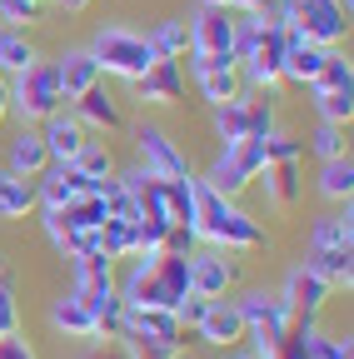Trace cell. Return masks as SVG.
Returning a JSON list of instances; mask_svg holds the SVG:
<instances>
[{
    "mask_svg": "<svg viewBox=\"0 0 354 359\" xmlns=\"http://www.w3.org/2000/svg\"><path fill=\"white\" fill-rule=\"evenodd\" d=\"M125 309H180L190 299V255H150L130 259L125 280H115Z\"/></svg>",
    "mask_w": 354,
    "mask_h": 359,
    "instance_id": "6da1fadb",
    "label": "cell"
},
{
    "mask_svg": "<svg viewBox=\"0 0 354 359\" xmlns=\"http://www.w3.org/2000/svg\"><path fill=\"white\" fill-rule=\"evenodd\" d=\"M195 235L210 250H225V255H245V250H264V245H270L264 224L250 210H240L235 200L215 195L205 180H195Z\"/></svg>",
    "mask_w": 354,
    "mask_h": 359,
    "instance_id": "7a4b0ae2",
    "label": "cell"
},
{
    "mask_svg": "<svg viewBox=\"0 0 354 359\" xmlns=\"http://www.w3.org/2000/svg\"><path fill=\"white\" fill-rule=\"evenodd\" d=\"M275 130H280V110H275V95H264V90H240L235 100L215 105V140L219 145L270 140Z\"/></svg>",
    "mask_w": 354,
    "mask_h": 359,
    "instance_id": "3957f363",
    "label": "cell"
},
{
    "mask_svg": "<svg viewBox=\"0 0 354 359\" xmlns=\"http://www.w3.org/2000/svg\"><path fill=\"white\" fill-rule=\"evenodd\" d=\"M6 80H11V115L20 125H46L55 110H65L55 60H35V65H25L20 75H6Z\"/></svg>",
    "mask_w": 354,
    "mask_h": 359,
    "instance_id": "277c9868",
    "label": "cell"
},
{
    "mask_svg": "<svg viewBox=\"0 0 354 359\" xmlns=\"http://www.w3.org/2000/svg\"><path fill=\"white\" fill-rule=\"evenodd\" d=\"M90 55H95L100 75H115V80H140V75L155 65L150 40H145L140 30H130V25H105V30H95Z\"/></svg>",
    "mask_w": 354,
    "mask_h": 359,
    "instance_id": "5b68a950",
    "label": "cell"
},
{
    "mask_svg": "<svg viewBox=\"0 0 354 359\" xmlns=\"http://www.w3.org/2000/svg\"><path fill=\"white\" fill-rule=\"evenodd\" d=\"M259 170H264V140H235V145H219L215 165H210L200 180H205L215 195L240 200L254 180H259Z\"/></svg>",
    "mask_w": 354,
    "mask_h": 359,
    "instance_id": "8992f818",
    "label": "cell"
},
{
    "mask_svg": "<svg viewBox=\"0 0 354 359\" xmlns=\"http://www.w3.org/2000/svg\"><path fill=\"white\" fill-rule=\"evenodd\" d=\"M185 30H190V70H205V65H235V11L200 6L195 20H190Z\"/></svg>",
    "mask_w": 354,
    "mask_h": 359,
    "instance_id": "52a82bcc",
    "label": "cell"
},
{
    "mask_svg": "<svg viewBox=\"0 0 354 359\" xmlns=\"http://www.w3.org/2000/svg\"><path fill=\"white\" fill-rule=\"evenodd\" d=\"M235 309H240V320H245V349L264 359V354L275 349V339L285 334V325H290L285 299L270 294V290H245L235 299Z\"/></svg>",
    "mask_w": 354,
    "mask_h": 359,
    "instance_id": "ba28073f",
    "label": "cell"
},
{
    "mask_svg": "<svg viewBox=\"0 0 354 359\" xmlns=\"http://www.w3.org/2000/svg\"><path fill=\"white\" fill-rule=\"evenodd\" d=\"M344 35H349V6L344 0H294L290 40H309L320 50H339Z\"/></svg>",
    "mask_w": 354,
    "mask_h": 359,
    "instance_id": "9c48e42d",
    "label": "cell"
},
{
    "mask_svg": "<svg viewBox=\"0 0 354 359\" xmlns=\"http://www.w3.org/2000/svg\"><path fill=\"white\" fill-rule=\"evenodd\" d=\"M135 160H140V170L150 180H185L190 175V155L150 120L135 125Z\"/></svg>",
    "mask_w": 354,
    "mask_h": 359,
    "instance_id": "30bf717a",
    "label": "cell"
},
{
    "mask_svg": "<svg viewBox=\"0 0 354 359\" xmlns=\"http://www.w3.org/2000/svg\"><path fill=\"white\" fill-rule=\"evenodd\" d=\"M240 285V259L225 250H190V294L195 299H225Z\"/></svg>",
    "mask_w": 354,
    "mask_h": 359,
    "instance_id": "8fae6325",
    "label": "cell"
},
{
    "mask_svg": "<svg viewBox=\"0 0 354 359\" xmlns=\"http://www.w3.org/2000/svg\"><path fill=\"white\" fill-rule=\"evenodd\" d=\"M105 180H90L80 165H46L35 180V205L40 210H60V205H75L85 195H100Z\"/></svg>",
    "mask_w": 354,
    "mask_h": 359,
    "instance_id": "7c38bea8",
    "label": "cell"
},
{
    "mask_svg": "<svg viewBox=\"0 0 354 359\" xmlns=\"http://www.w3.org/2000/svg\"><path fill=\"white\" fill-rule=\"evenodd\" d=\"M190 334H195L200 344H210V349H240V344H245V320H240L235 299H210Z\"/></svg>",
    "mask_w": 354,
    "mask_h": 359,
    "instance_id": "4fadbf2b",
    "label": "cell"
},
{
    "mask_svg": "<svg viewBox=\"0 0 354 359\" xmlns=\"http://www.w3.org/2000/svg\"><path fill=\"white\" fill-rule=\"evenodd\" d=\"M329 294H334V290H329L309 264H294L290 275H285V290H280L285 309H290V314H304V320H320L325 304H329Z\"/></svg>",
    "mask_w": 354,
    "mask_h": 359,
    "instance_id": "5bb4252c",
    "label": "cell"
},
{
    "mask_svg": "<svg viewBox=\"0 0 354 359\" xmlns=\"http://www.w3.org/2000/svg\"><path fill=\"white\" fill-rule=\"evenodd\" d=\"M50 330H55L60 339H100V334H95V304L70 285L65 294L50 299Z\"/></svg>",
    "mask_w": 354,
    "mask_h": 359,
    "instance_id": "9a60e30c",
    "label": "cell"
},
{
    "mask_svg": "<svg viewBox=\"0 0 354 359\" xmlns=\"http://www.w3.org/2000/svg\"><path fill=\"white\" fill-rule=\"evenodd\" d=\"M135 85V100L140 105H180L185 100V65L180 60H155Z\"/></svg>",
    "mask_w": 354,
    "mask_h": 359,
    "instance_id": "2e32d148",
    "label": "cell"
},
{
    "mask_svg": "<svg viewBox=\"0 0 354 359\" xmlns=\"http://www.w3.org/2000/svg\"><path fill=\"white\" fill-rule=\"evenodd\" d=\"M35 130H40V140H46V150H50V165H75L80 150L90 145V130H85L75 115H65V110H55L46 125H35Z\"/></svg>",
    "mask_w": 354,
    "mask_h": 359,
    "instance_id": "e0dca14e",
    "label": "cell"
},
{
    "mask_svg": "<svg viewBox=\"0 0 354 359\" xmlns=\"http://www.w3.org/2000/svg\"><path fill=\"white\" fill-rule=\"evenodd\" d=\"M254 185L264 190V205L270 210L290 215L299 205V195H304V170H299V160H280V165H264Z\"/></svg>",
    "mask_w": 354,
    "mask_h": 359,
    "instance_id": "ac0fdd59",
    "label": "cell"
},
{
    "mask_svg": "<svg viewBox=\"0 0 354 359\" xmlns=\"http://www.w3.org/2000/svg\"><path fill=\"white\" fill-rule=\"evenodd\" d=\"M55 80H60V100H85L95 85H105V75H100V65H95V55L90 50H65L60 60H55Z\"/></svg>",
    "mask_w": 354,
    "mask_h": 359,
    "instance_id": "d6986e66",
    "label": "cell"
},
{
    "mask_svg": "<svg viewBox=\"0 0 354 359\" xmlns=\"http://www.w3.org/2000/svg\"><path fill=\"white\" fill-rule=\"evenodd\" d=\"M46 165H50V150H46V140H40V130L35 125H20V135L6 145V155H0V170H11L20 180H40Z\"/></svg>",
    "mask_w": 354,
    "mask_h": 359,
    "instance_id": "ffe728a7",
    "label": "cell"
},
{
    "mask_svg": "<svg viewBox=\"0 0 354 359\" xmlns=\"http://www.w3.org/2000/svg\"><path fill=\"white\" fill-rule=\"evenodd\" d=\"M75 120H80L85 130H105V135L125 130V110H120V100L110 95L105 85H95L85 100H75Z\"/></svg>",
    "mask_w": 354,
    "mask_h": 359,
    "instance_id": "44dd1931",
    "label": "cell"
},
{
    "mask_svg": "<svg viewBox=\"0 0 354 359\" xmlns=\"http://www.w3.org/2000/svg\"><path fill=\"white\" fill-rule=\"evenodd\" d=\"M309 250H354V210L339 205L309 224Z\"/></svg>",
    "mask_w": 354,
    "mask_h": 359,
    "instance_id": "7402d4cb",
    "label": "cell"
},
{
    "mask_svg": "<svg viewBox=\"0 0 354 359\" xmlns=\"http://www.w3.org/2000/svg\"><path fill=\"white\" fill-rule=\"evenodd\" d=\"M325 55H329V50H320V45H309V40H290V45H285L280 80H290V85H304V90H309V80L325 70Z\"/></svg>",
    "mask_w": 354,
    "mask_h": 359,
    "instance_id": "603a6c76",
    "label": "cell"
},
{
    "mask_svg": "<svg viewBox=\"0 0 354 359\" xmlns=\"http://www.w3.org/2000/svg\"><path fill=\"white\" fill-rule=\"evenodd\" d=\"M125 334H150V339L185 344V330L175 320V309H125Z\"/></svg>",
    "mask_w": 354,
    "mask_h": 359,
    "instance_id": "cb8c5ba5",
    "label": "cell"
},
{
    "mask_svg": "<svg viewBox=\"0 0 354 359\" xmlns=\"http://www.w3.org/2000/svg\"><path fill=\"white\" fill-rule=\"evenodd\" d=\"M315 190H320V200H329V205H349V195H354V160H349V155L320 160Z\"/></svg>",
    "mask_w": 354,
    "mask_h": 359,
    "instance_id": "d4e9b609",
    "label": "cell"
},
{
    "mask_svg": "<svg viewBox=\"0 0 354 359\" xmlns=\"http://www.w3.org/2000/svg\"><path fill=\"white\" fill-rule=\"evenodd\" d=\"M195 85H200V95L210 100V110L225 105V100H235L240 90H245L240 65H205V70H195Z\"/></svg>",
    "mask_w": 354,
    "mask_h": 359,
    "instance_id": "484cf974",
    "label": "cell"
},
{
    "mask_svg": "<svg viewBox=\"0 0 354 359\" xmlns=\"http://www.w3.org/2000/svg\"><path fill=\"white\" fill-rule=\"evenodd\" d=\"M329 290H349L354 285V250H309L304 259Z\"/></svg>",
    "mask_w": 354,
    "mask_h": 359,
    "instance_id": "4316f807",
    "label": "cell"
},
{
    "mask_svg": "<svg viewBox=\"0 0 354 359\" xmlns=\"http://www.w3.org/2000/svg\"><path fill=\"white\" fill-rule=\"evenodd\" d=\"M35 210V180L0 170V219H25Z\"/></svg>",
    "mask_w": 354,
    "mask_h": 359,
    "instance_id": "83f0119b",
    "label": "cell"
},
{
    "mask_svg": "<svg viewBox=\"0 0 354 359\" xmlns=\"http://www.w3.org/2000/svg\"><path fill=\"white\" fill-rule=\"evenodd\" d=\"M320 330V320H304V314H290V325L285 334L275 339V349L264 354V359H309V334Z\"/></svg>",
    "mask_w": 354,
    "mask_h": 359,
    "instance_id": "f1b7e54d",
    "label": "cell"
},
{
    "mask_svg": "<svg viewBox=\"0 0 354 359\" xmlns=\"http://www.w3.org/2000/svg\"><path fill=\"white\" fill-rule=\"evenodd\" d=\"M145 40H150L155 60H185V55H190V30H185V20H160Z\"/></svg>",
    "mask_w": 354,
    "mask_h": 359,
    "instance_id": "f546056e",
    "label": "cell"
},
{
    "mask_svg": "<svg viewBox=\"0 0 354 359\" xmlns=\"http://www.w3.org/2000/svg\"><path fill=\"white\" fill-rule=\"evenodd\" d=\"M35 60H40V50L25 30H0V75H20Z\"/></svg>",
    "mask_w": 354,
    "mask_h": 359,
    "instance_id": "4dcf8cb0",
    "label": "cell"
},
{
    "mask_svg": "<svg viewBox=\"0 0 354 359\" xmlns=\"http://www.w3.org/2000/svg\"><path fill=\"white\" fill-rule=\"evenodd\" d=\"M320 90H354V65L344 50H329L325 55V70L309 80V95H320Z\"/></svg>",
    "mask_w": 354,
    "mask_h": 359,
    "instance_id": "1f68e13d",
    "label": "cell"
},
{
    "mask_svg": "<svg viewBox=\"0 0 354 359\" xmlns=\"http://www.w3.org/2000/svg\"><path fill=\"white\" fill-rule=\"evenodd\" d=\"M315 115L325 125H344L349 130V120H354V90H320V95H315Z\"/></svg>",
    "mask_w": 354,
    "mask_h": 359,
    "instance_id": "d6a6232c",
    "label": "cell"
},
{
    "mask_svg": "<svg viewBox=\"0 0 354 359\" xmlns=\"http://www.w3.org/2000/svg\"><path fill=\"white\" fill-rule=\"evenodd\" d=\"M120 349L130 359H180L175 339H150V334H120Z\"/></svg>",
    "mask_w": 354,
    "mask_h": 359,
    "instance_id": "836d02e7",
    "label": "cell"
},
{
    "mask_svg": "<svg viewBox=\"0 0 354 359\" xmlns=\"http://www.w3.org/2000/svg\"><path fill=\"white\" fill-rule=\"evenodd\" d=\"M130 224H135V219H105L100 224V230H95V240H100V255L105 259H130Z\"/></svg>",
    "mask_w": 354,
    "mask_h": 359,
    "instance_id": "e575fe53",
    "label": "cell"
},
{
    "mask_svg": "<svg viewBox=\"0 0 354 359\" xmlns=\"http://www.w3.org/2000/svg\"><path fill=\"white\" fill-rule=\"evenodd\" d=\"M75 165L90 175V180H115V170H120V165H115V150H110L105 140H90V145L80 150V160H75Z\"/></svg>",
    "mask_w": 354,
    "mask_h": 359,
    "instance_id": "d590c367",
    "label": "cell"
},
{
    "mask_svg": "<svg viewBox=\"0 0 354 359\" xmlns=\"http://www.w3.org/2000/svg\"><path fill=\"white\" fill-rule=\"evenodd\" d=\"M309 150H315L320 160H339V155H349V135H344V125H325L320 120V130L304 140Z\"/></svg>",
    "mask_w": 354,
    "mask_h": 359,
    "instance_id": "8d00e7d4",
    "label": "cell"
},
{
    "mask_svg": "<svg viewBox=\"0 0 354 359\" xmlns=\"http://www.w3.org/2000/svg\"><path fill=\"white\" fill-rule=\"evenodd\" d=\"M20 330V299H15V285H11V269L0 264V339Z\"/></svg>",
    "mask_w": 354,
    "mask_h": 359,
    "instance_id": "74e56055",
    "label": "cell"
},
{
    "mask_svg": "<svg viewBox=\"0 0 354 359\" xmlns=\"http://www.w3.org/2000/svg\"><path fill=\"white\" fill-rule=\"evenodd\" d=\"M309 359H354V344H349V334L315 330V334H309Z\"/></svg>",
    "mask_w": 354,
    "mask_h": 359,
    "instance_id": "f35d334b",
    "label": "cell"
},
{
    "mask_svg": "<svg viewBox=\"0 0 354 359\" xmlns=\"http://www.w3.org/2000/svg\"><path fill=\"white\" fill-rule=\"evenodd\" d=\"M280 160H304V140L290 130H275L270 140H264V165H280Z\"/></svg>",
    "mask_w": 354,
    "mask_h": 359,
    "instance_id": "ab89813d",
    "label": "cell"
},
{
    "mask_svg": "<svg viewBox=\"0 0 354 359\" xmlns=\"http://www.w3.org/2000/svg\"><path fill=\"white\" fill-rule=\"evenodd\" d=\"M70 264H75V285H90V280H115V259H105L100 250L80 255V259H70Z\"/></svg>",
    "mask_w": 354,
    "mask_h": 359,
    "instance_id": "60d3db41",
    "label": "cell"
},
{
    "mask_svg": "<svg viewBox=\"0 0 354 359\" xmlns=\"http://www.w3.org/2000/svg\"><path fill=\"white\" fill-rule=\"evenodd\" d=\"M40 20V6L35 0H0V30H25V25H35Z\"/></svg>",
    "mask_w": 354,
    "mask_h": 359,
    "instance_id": "b9f144b4",
    "label": "cell"
},
{
    "mask_svg": "<svg viewBox=\"0 0 354 359\" xmlns=\"http://www.w3.org/2000/svg\"><path fill=\"white\" fill-rule=\"evenodd\" d=\"M0 359H40V354H35V344H30L20 330H15V334H6V339H0Z\"/></svg>",
    "mask_w": 354,
    "mask_h": 359,
    "instance_id": "7bdbcfd3",
    "label": "cell"
},
{
    "mask_svg": "<svg viewBox=\"0 0 354 359\" xmlns=\"http://www.w3.org/2000/svg\"><path fill=\"white\" fill-rule=\"evenodd\" d=\"M195 245H200V235H195V230H185V224H175V230L165 235V255H190Z\"/></svg>",
    "mask_w": 354,
    "mask_h": 359,
    "instance_id": "ee69618b",
    "label": "cell"
},
{
    "mask_svg": "<svg viewBox=\"0 0 354 359\" xmlns=\"http://www.w3.org/2000/svg\"><path fill=\"white\" fill-rule=\"evenodd\" d=\"M85 359H130V354H125V349H120V339H115V344H95Z\"/></svg>",
    "mask_w": 354,
    "mask_h": 359,
    "instance_id": "f6af8a7d",
    "label": "cell"
},
{
    "mask_svg": "<svg viewBox=\"0 0 354 359\" xmlns=\"http://www.w3.org/2000/svg\"><path fill=\"white\" fill-rule=\"evenodd\" d=\"M6 120H11V80L0 75V125H6Z\"/></svg>",
    "mask_w": 354,
    "mask_h": 359,
    "instance_id": "bcb514c9",
    "label": "cell"
},
{
    "mask_svg": "<svg viewBox=\"0 0 354 359\" xmlns=\"http://www.w3.org/2000/svg\"><path fill=\"white\" fill-rule=\"evenodd\" d=\"M55 6H60V11H70V15H80V11H90L95 0H55Z\"/></svg>",
    "mask_w": 354,
    "mask_h": 359,
    "instance_id": "7dc6e473",
    "label": "cell"
},
{
    "mask_svg": "<svg viewBox=\"0 0 354 359\" xmlns=\"http://www.w3.org/2000/svg\"><path fill=\"white\" fill-rule=\"evenodd\" d=\"M259 6H270V0H230V11H240V15L245 11H259Z\"/></svg>",
    "mask_w": 354,
    "mask_h": 359,
    "instance_id": "c3c4849f",
    "label": "cell"
},
{
    "mask_svg": "<svg viewBox=\"0 0 354 359\" xmlns=\"http://www.w3.org/2000/svg\"><path fill=\"white\" fill-rule=\"evenodd\" d=\"M219 354H225V359H259V354H250L245 344H240V349H219Z\"/></svg>",
    "mask_w": 354,
    "mask_h": 359,
    "instance_id": "681fc988",
    "label": "cell"
},
{
    "mask_svg": "<svg viewBox=\"0 0 354 359\" xmlns=\"http://www.w3.org/2000/svg\"><path fill=\"white\" fill-rule=\"evenodd\" d=\"M200 6H215V11H230V0H200Z\"/></svg>",
    "mask_w": 354,
    "mask_h": 359,
    "instance_id": "f907efd6",
    "label": "cell"
},
{
    "mask_svg": "<svg viewBox=\"0 0 354 359\" xmlns=\"http://www.w3.org/2000/svg\"><path fill=\"white\" fill-rule=\"evenodd\" d=\"M35 6H46V0H35Z\"/></svg>",
    "mask_w": 354,
    "mask_h": 359,
    "instance_id": "816d5d0a",
    "label": "cell"
},
{
    "mask_svg": "<svg viewBox=\"0 0 354 359\" xmlns=\"http://www.w3.org/2000/svg\"><path fill=\"white\" fill-rule=\"evenodd\" d=\"M344 6H349V0H344Z\"/></svg>",
    "mask_w": 354,
    "mask_h": 359,
    "instance_id": "f5cc1de1",
    "label": "cell"
}]
</instances>
